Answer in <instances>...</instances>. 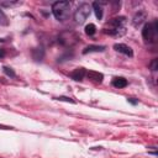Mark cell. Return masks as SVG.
I'll use <instances>...</instances> for the list:
<instances>
[{
	"label": "cell",
	"instance_id": "obj_1",
	"mask_svg": "<svg viewBox=\"0 0 158 158\" xmlns=\"http://www.w3.org/2000/svg\"><path fill=\"white\" fill-rule=\"evenodd\" d=\"M125 23H126V17L120 16V17H114L107 22V26L105 28V33L115 37H120L125 33Z\"/></svg>",
	"mask_w": 158,
	"mask_h": 158
},
{
	"label": "cell",
	"instance_id": "obj_2",
	"mask_svg": "<svg viewBox=\"0 0 158 158\" xmlns=\"http://www.w3.org/2000/svg\"><path fill=\"white\" fill-rule=\"evenodd\" d=\"M70 11V2L69 1H56L52 5V12L54 17L59 21H64L68 19Z\"/></svg>",
	"mask_w": 158,
	"mask_h": 158
},
{
	"label": "cell",
	"instance_id": "obj_3",
	"mask_svg": "<svg viewBox=\"0 0 158 158\" xmlns=\"http://www.w3.org/2000/svg\"><path fill=\"white\" fill-rule=\"evenodd\" d=\"M158 36V21L154 20L152 22H148L142 28V37L147 43H154L157 42Z\"/></svg>",
	"mask_w": 158,
	"mask_h": 158
},
{
	"label": "cell",
	"instance_id": "obj_4",
	"mask_svg": "<svg viewBox=\"0 0 158 158\" xmlns=\"http://www.w3.org/2000/svg\"><path fill=\"white\" fill-rule=\"evenodd\" d=\"M90 11H91V7H90L89 4H86V2L80 4L78 6V9L75 10V12H74V20H75V22L79 23V25L83 23L88 19V16L90 15Z\"/></svg>",
	"mask_w": 158,
	"mask_h": 158
},
{
	"label": "cell",
	"instance_id": "obj_5",
	"mask_svg": "<svg viewBox=\"0 0 158 158\" xmlns=\"http://www.w3.org/2000/svg\"><path fill=\"white\" fill-rule=\"evenodd\" d=\"M114 48H115L117 52H120V53H122V54H125V56H128V57H132V56H133L132 48L128 47V46L125 44V43H115V44H114Z\"/></svg>",
	"mask_w": 158,
	"mask_h": 158
},
{
	"label": "cell",
	"instance_id": "obj_6",
	"mask_svg": "<svg viewBox=\"0 0 158 158\" xmlns=\"http://www.w3.org/2000/svg\"><path fill=\"white\" fill-rule=\"evenodd\" d=\"M85 75L88 77V79H90L94 83H101L102 79H104L102 73H99V72H95V70H89V72H86Z\"/></svg>",
	"mask_w": 158,
	"mask_h": 158
},
{
	"label": "cell",
	"instance_id": "obj_7",
	"mask_svg": "<svg viewBox=\"0 0 158 158\" xmlns=\"http://www.w3.org/2000/svg\"><path fill=\"white\" fill-rule=\"evenodd\" d=\"M85 74H86V70H85L84 68H77V69H74V70L72 72L70 77H72V79H74V80H81V79L85 77Z\"/></svg>",
	"mask_w": 158,
	"mask_h": 158
},
{
	"label": "cell",
	"instance_id": "obj_8",
	"mask_svg": "<svg viewBox=\"0 0 158 158\" xmlns=\"http://www.w3.org/2000/svg\"><path fill=\"white\" fill-rule=\"evenodd\" d=\"M144 20H146V12H144V11H138V12L133 16V21H132V22H133V26L137 27V26L141 25Z\"/></svg>",
	"mask_w": 158,
	"mask_h": 158
},
{
	"label": "cell",
	"instance_id": "obj_9",
	"mask_svg": "<svg viewBox=\"0 0 158 158\" xmlns=\"http://www.w3.org/2000/svg\"><path fill=\"white\" fill-rule=\"evenodd\" d=\"M105 46H96V44H90V46H88V47H85L84 49H83V53L84 54H86V53H90V52H102V51H105Z\"/></svg>",
	"mask_w": 158,
	"mask_h": 158
},
{
	"label": "cell",
	"instance_id": "obj_10",
	"mask_svg": "<svg viewBox=\"0 0 158 158\" xmlns=\"http://www.w3.org/2000/svg\"><path fill=\"white\" fill-rule=\"evenodd\" d=\"M112 85L115 86V88H125V86H127V80L125 79V78H122V77H116V78H114L112 79Z\"/></svg>",
	"mask_w": 158,
	"mask_h": 158
},
{
	"label": "cell",
	"instance_id": "obj_11",
	"mask_svg": "<svg viewBox=\"0 0 158 158\" xmlns=\"http://www.w3.org/2000/svg\"><path fill=\"white\" fill-rule=\"evenodd\" d=\"M43 56H44L43 48H35V49L32 51V57H33L35 60H41V59L43 58Z\"/></svg>",
	"mask_w": 158,
	"mask_h": 158
},
{
	"label": "cell",
	"instance_id": "obj_12",
	"mask_svg": "<svg viewBox=\"0 0 158 158\" xmlns=\"http://www.w3.org/2000/svg\"><path fill=\"white\" fill-rule=\"evenodd\" d=\"M93 9H94V11H95L96 17H98L99 20H101V19H102V7H101V5L95 1V2H93Z\"/></svg>",
	"mask_w": 158,
	"mask_h": 158
},
{
	"label": "cell",
	"instance_id": "obj_13",
	"mask_svg": "<svg viewBox=\"0 0 158 158\" xmlns=\"http://www.w3.org/2000/svg\"><path fill=\"white\" fill-rule=\"evenodd\" d=\"M95 32H96V26L94 23H89L85 26V33L88 36H93V35H95Z\"/></svg>",
	"mask_w": 158,
	"mask_h": 158
},
{
	"label": "cell",
	"instance_id": "obj_14",
	"mask_svg": "<svg viewBox=\"0 0 158 158\" xmlns=\"http://www.w3.org/2000/svg\"><path fill=\"white\" fill-rule=\"evenodd\" d=\"M0 25L1 26H6L9 25V20H7V16L5 15V12L0 9Z\"/></svg>",
	"mask_w": 158,
	"mask_h": 158
},
{
	"label": "cell",
	"instance_id": "obj_15",
	"mask_svg": "<svg viewBox=\"0 0 158 158\" xmlns=\"http://www.w3.org/2000/svg\"><path fill=\"white\" fill-rule=\"evenodd\" d=\"M4 73H5L6 75L11 77V78H15V77H16L15 72H14V70H12L11 68H9V67H4Z\"/></svg>",
	"mask_w": 158,
	"mask_h": 158
},
{
	"label": "cell",
	"instance_id": "obj_16",
	"mask_svg": "<svg viewBox=\"0 0 158 158\" xmlns=\"http://www.w3.org/2000/svg\"><path fill=\"white\" fill-rule=\"evenodd\" d=\"M19 4H21L20 1H15V2H1L0 5H2V6H12V5H19Z\"/></svg>",
	"mask_w": 158,
	"mask_h": 158
},
{
	"label": "cell",
	"instance_id": "obj_17",
	"mask_svg": "<svg viewBox=\"0 0 158 158\" xmlns=\"http://www.w3.org/2000/svg\"><path fill=\"white\" fill-rule=\"evenodd\" d=\"M57 99L58 100H62V101H67V102H74V100H72L70 98H65V96H59Z\"/></svg>",
	"mask_w": 158,
	"mask_h": 158
},
{
	"label": "cell",
	"instance_id": "obj_18",
	"mask_svg": "<svg viewBox=\"0 0 158 158\" xmlns=\"http://www.w3.org/2000/svg\"><path fill=\"white\" fill-rule=\"evenodd\" d=\"M151 68H152V70H157V59H154L151 63Z\"/></svg>",
	"mask_w": 158,
	"mask_h": 158
},
{
	"label": "cell",
	"instance_id": "obj_19",
	"mask_svg": "<svg viewBox=\"0 0 158 158\" xmlns=\"http://www.w3.org/2000/svg\"><path fill=\"white\" fill-rule=\"evenodd\" d=\"M128 101H130V102H131V104H133V105H136V104H137V102H138V101H137V100H135V99H133V98H130V99H128Z\"/></svg>",
	"mask_w": 158,
	"mask_h": 158
},
{
	"label": "cell",
	"instance_id": "obj_20",
	"mask_svg": "<svg viewBox=\"0 0 158 158\" xmlns=\"http://www.w3.org/2000/svg\"><path fill=\"white\" fill-rule=\"evenodd\" d=\"M4 56H5V51H4V49H1V48H0V58H2V57H4Z\"/></svg>",
	"mask_w": 158,
	"mask_h": 158
},
{
	"label": "cell",
	"instance_id": "obj_21",
	"mask_svg": "<svg viewBox=\"0 0 158 158\" xmlns=\"http://www.w3.org/2000/svg\"><path fill=\"white\" fill-rule=\"evenodd\" d=\"M2 41H4V40H1V38H0V42H2Z\"/></svg>",
	"mask_w": 158,
	"mask_h": 158
}]
</instances>
